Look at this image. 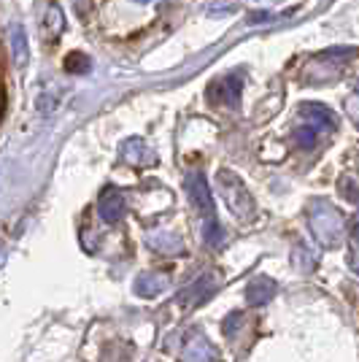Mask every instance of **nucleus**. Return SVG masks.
Masks as SVG:
<instances>
[{
  "label": "nucleus",
  "instance_id": "obj_1",
  "mask_svg": "<svg viewBox=\"0 0 359 362\" xmlns=\"http://www.w3.org/2000/svg\"><path fill=\"white\" fill-rule=\"evenodd\" d=\"M184 184H187V195H189V200H192L195 211L200 214V219H203V238H206V243H208L211 249L222 246V241H225V230H222L219 219H216L213 195H211L206 176H203L200 170H192V173H187V181H184Z\"/></svg>",
  "mask_w": 359,
  "mask_h": 362
},
{
  "label": "nucleus",
  "instance_id": "obj_2",
  "mask_svg": "<svg viewBox=\"0 0 359 362\" xmlns=\"http://www.w3.org/2000/svg\"><path fill=\"white\" fill-rule=\"evenodd\" d=\"M308 225L314 230L316 241L324 249H338L343 243L346 235V219L338 211V206H332L324 197H316L308 206Z\"/></svg>",
  "mask_w": 359,
  "mask_h": 362
},
{
  "label": "nucleus",
  "instance_id": "obj_3",
  "mask_svg": "<svg viewBox=\"0 0 359 362\" xmlns=\"http://www.w3.org/2000/svg\"><path fill=\"white\" fill-rule=\"evenodd\" d=\"M216 187H219V195L225 197L227 209L235 214L238 222H252L257 216V206L252 192L246 189V184L238 179V173L233 170H219L216 173Z\"/></svg>",
  "mask_w": 359,
  "mask_h": 362
},
{
  "label": "nucleus",
  "instance_id": "obj_4",
  "mask_svg": "<svg viewBox=\"0 0 359 362\" xmlns=\"http://www.w3.org/2000/svg\"><path fill=\"white\" fill-rule=\"evenodd\" d=\"M357 54H359V49H351V46H341V49H327V52H322V54L308 65V71H305V81H311V84H314V81L316 84H322V81H329V78L341 76L346 62L354 60Z\"/></svg>",
  "mask_w": 359,
  "mask_h": 362
},
{
  "label": "nucleus",
  "instance_id": "obj_5",
  "mask_svg": "<svg viewBox=\"0 0 359 362\" xmlns=\"http://www.w3.org/2000/svg\"><path fill=\"white\" fill-rule=\"evenodd\" d=\"M124 211H127V203H124V195H122L119 189H105L100 200H98V214L108 225H117L124 216Z\"/></svg>",
  "mask_w": 359,
  "mask_h": 362
},
{
  "label": "nucleus",
  "instance_id": "obj_6",
  "mask_svg": "<svg viewBox=\"0 0 359 362\" xmlns=\"http://www.w3.org/2000/svg\"><path fill=\"white\" fill-rule=\"evenodd\" d=\"M213 289H216V276H213V273H206V276H200V279H197L195 284H189V287L181 292L179 305H184V308L197 305V303L206 300Z\"/></svg>",
  "mask_w": 359,
  "mask_h": 362
},
{
  "label": "nucleus",
  "instance_id": "obj_7",
  "mask_svg": "<svg viewBox=\"0 0 359 362\" xmlns=\"http://www.w3.org/2000/svg\"><path fill=\"white\" fill-rule=\"evenodd\" d=\"M300 117L311 122V127H316V130H329V133L338 130V117L322 103H302Z\"/></svg>",
  "mask_w": 359,
  "mask_h": 362
},
{
  "label": "nucleus",
  "instance_id": "obj_8",
  "mask_svg": "<svg viewBox=\"0 0 359 362\" xmlns=\"http://www.w3.org/2000/svg\"><path fill=\"white\" fill-rule=\"evenodd\" d=\"M211 100H222L225 106H238L240 100V76L233 74L222 78V81H216L213 87H211Z\"/></svg>",
  "mask_w": 359,
  "mask_h": 362
},
{
  "label": "nucleus",
  "instance_id": "obj_9",
  "mask_svg": "<svg viewBox=\"0 0 359 362\" xmlns=\"http://www.w3.org/2000/svg\"><path fill=\"white\" fill-rule=\"evenodd\" d=\"M167 287V279H165L163 273H141L138 279H135V295H141V298H157L163 289Z\"/></svg>",
  "mask_w": 359,
  "mask_h": 362
},
{
  "label": "nucleus",
  "instance_id": "obj_10",
  "mask_svg": "<svg viewBox=\"0 0 359 362\" xmlns=\"http://www.w3.org/2000/svg\"><path fill=\"white\" fill-rule=\"evenodd\" d=\"M276 281H270V279H254L249 287H246V300L252 303V305H265V303L273 300V295H276Z\"/></svg>",
  "mask_w": 359,
  "mask_h": 362
},
{
  "label": "nucleus",
  "instance_id": "obj_11",
  "mask_svg": "<svg viewBox=\"0 0 359 362\" xmlns=\"http://www.w3.org/2000/svg\"><path fill=\"white\" fill-rule=\"evenodd\" d=\"M122 160H127L130 165H149V163H154V154L146 149L143 141L133 138V141H127V144L122 146Z\"/></svg>",
  "mask_w": 359,
  "mask_h": 362
},
{
  "label": "nucleus",
  "instance_id": "obj_12",
  "mask_svg": "<svg viewBox=\"0 0 359 362\" xmlns=\"http://www.w3.org/2000/svg\"><path fill=\"white\" fill-rule=\"evenodd\" d=\"M149 246L154 252H160V255H181V252H184L181 238L170 235V233H154L149 238Z\"/></svg>",
  "mask_w": 359,
  "mask_h": 362
},
{
  "label": "nucleus",
  "instance_id": "obj_13",
  "mask_svg": "<svg viewBox=\"0 0 359 362\" xmlns=\"http://www.w3.org/2000/svg\"><path fill=\"white\" fill-rule=\"evenodd\" d=\"M11 52H14L16 65L28 62V38H25V30L19 25H14V30H11Z\"/></svg>",
  "mask_w": 359,
  "mask_h": 362
},
{
  "label": "nucleus",
  "instance_id": "obj_14",
  "mask_svg": "<svg viewBox=\"0 0 359 362\" xmlns=\"http://www.w3.org/2000/svg\"><path fill=\"white\" fill-rule=\"evenodd\" d=\"M187 360L189 362H216V354H213V349H211L208 341L197 338L195 344L189 346V351H187Z\"/></svg>",
  "mask_w": 359,
  "mask_h": 362
},
{
  "label": "nucleus",
  "instance_id": "obj_15",
  "mask_svg": "<svg viewBox=\"0 0 359 362\" xmlns=\"http://www.w3.org/2000/svg\"><path fill=\"white\" fill-rule=\"evenodd\" d=\"M62 28H65V22H62V8L57 6V3H52L49 11H46V33L52 35V41L60 38Z\"/></svg>",
  "mask_w": 359,
  "mask_h": 362
},
{
  "label": "nucleus",
  "instance_id": "obj_16",
  "mask_svg": "<svg viewBox=\"0 0 359 362\" xmlns=\"http://www.w3.org/2000/svg\"><path fill=\"white\" fill-rule=\"evenodd\" d=\"M292 262L302 268V271H311L316 268V255L305 246V243H298V249H295V255H292Z\"/></svg>",
  "mask_w": 359,
  "mask_h": 362
},
{
  "label": "nucleus",
  "instance_id": "obj_17",
  "mask_svg": "<svg viewBox=\"0 0 359 362\" xmlns=\"http://www.w3.org/2000/svg\"><path fill=\"white\" fill-rule=\"evenodd\" d=\"M65 71H71V74H87V71H90V57L81 54V52L68 54V57H65Z\"/></svg>",
  "mask_w": 359,
  "mask_h": 362
},
{
  "label": "nucleus",
  "instance_id": "obj_18",
  "mask_svg": "<svg viewBox=\"0 0 359 362\" xmlns=\"http://www.w3.org/2000/svg\"><path fill=\"white\" fill-rule=\"evenodd\" d=\"M295 144L300 149H314L316 146V127L305 124V127H298L295 130Z\"/></svg>",
  "mask_w": 359,
  "mask_h": 362
},
{
  "label": "nucleus",
  "instance_id": "obj_19",
  "mask_svg": "<svg viewBox=\"0 0 359 362\" xmlns=\"http://www.w3.org/2000/svg\"><path fill=\"white\" fill-rule=\"evenodd\" d=\"M341 192H346V197L351 200V203H359V187H354V181L351 179H341Z\"/></svg>",
  "mask_w": 359,
  "mask_h": 362
},
{
  "label": "nucleus",
  "instance_id": "obj_20",
  "mask_svg": "<svg viewBox=\"0 0 359 362\" xmlns=\"http://www.w3.org/2000/svg\"><path fill=\"white\" fill-rule=\"evenodd\" d=\"M240 319H243V314H238V311H235L233 317H227V322H225V332H227V335H233V332L238 330V322H240Z\"/></svg>",
  "mask_w": 359,
  "mask_h": 362
},
{
  "label": "nucleus",
  "instance_id": "obj_21",
  "mask_svg": "<svg viewBox=\"0 0 359 362\" xmlns=\"http://www.w3.org/2000/svg\"><path fill=\"white\" fill-rule=\"evenodd\" d=\"M0 265H3V249H0Z\"/></svg>",
  "mask_w": 359,
  "mask_h": 362
},
{
  "label": "nucleus",
  "instance_id": "obj_22",
  "mask_svg": "<svg viewBox=\"0 0 359 362\" xmlns=\"http://www.w3.org/2000/svg\"><path fill=\"white\" fill-rule=\"evenodd\" d=\"M354 90H357V92H359V78H357V87H354Z\"/></svg>",
  "mask_w": 359,
  "mask_h": 362
}]
</instances>
